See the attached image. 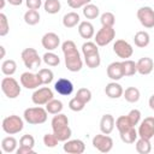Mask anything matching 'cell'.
<instances>
[{
    "label": "cell",
    "instance_id": "cell-1",
    "mask_svg": "<svg viewBox=\"0 0 154 154\" xmlns=\"http://www.w3.org/2000/svg\"><path fill=\"white\" fill-rule=\"evenodd\" d=\"M61 49H63V53L65 57V65H66L67 70L71 72L79 71L83 66V61H82V58L79 55V52L77 51L75 42L71 40L63 42Z\"/></svg>",
    "mask_w": 154,
    "mask_h": 154
},
{
    "label": "cell",
    "instance_id": "cell-12",
    "mask_svg": "<svg viewBox=\"0 0 154 154\" xmlns=\"http://www.w3.org/2000/svg\"><path fill=\"white\" fill-rule=\"evenodd\" d=\"M20 84L26 89H37L40 85H42L37 73H32L29 71L20 75Z\"/></svg>",
    "mask_w": 154,
    "mask_h": 154
},
{
    "label": "cell",
    "instance_id": "cell-31",
    "mask_svg": "<svg viewBox=\"0 0 154 154\" xmlns=\"http://www.w3.org/2000/svg\"><path fill=\"white\" fill-rule=\"evenodd\" d=\"M51 124H52V129L55 130V129H59V128H63V126L69 125V119H67V117L65 114L58 113V114H55L53 117Z\"/></svg>",
    "mask_w": 154,
    "mask_h": 154
},
{
    "label": "cell",
    "instance_id": "cell-16",
    "mask_svg": "<svg viewBox=\"0 0 154 154\" xmlns=\"http://www.w3.org/2000/svg\"><path fill=\"white\" fill-rule=\"evenodd\" d=\"M107 76L112 81H119L124 77V70L122 61H113L107 66Z\"/></svg>",
    "mask_w": 154,
    "mask_h": 154
},
{
    "label": "cell",
    "instance_id": "cell-28",
    "mask_svg": "<svg viewBox=\"0 0 154 154\" xmlns=\"http://www.w3.org/2000/svg\"><path fill=\"white\" fill-rule=\"evenodd\" d=\"M43 8L47 13L49 14H55L60 11L61 8V4L59 0H46L43 4Z\"/></svg>",
    "mask_w": 154,
    "mask_h": 154
},
{
    "label": "cell",
    "instance_id": "cell-2",
    "mask_svg": "<svg viewBox=\"0 0 154 154\" xmlns=\"http://www.w3.org/2000/svg\"><path fill=\"white\" fill-rule=\"evenodd\" d=\"M47 109L42 108L40 106L37 107H29L24 111V120L31 125H38V124H43L47 120Z\"/></svg>",
    "mask_w": 154,
    "mask_h": 154
},
{
    "label": "cell",
    "instance_id": "cell-27",
    "mask_svg": "<svg viewBox=\"0 0 154 154\" xmlns=\"http://www.w3.org/2000/svg\"><path fill=\"white\" fill-rule=\"evenodd\" d=\"M17 147V140L13 136H7L1 141V148L5 153H13Z\"/></svg>",
    "mask_w": 154,
    "mask_h": 154
},
{
    "label": "cell",
    "instance_id": "cell-23",
    "mask_svg": "<svg viewBox=\"0 0 154 154\" xmlns=\"http://www.w3.org/2000/svg\"><path fill=\"white\" fill-rule=\"evenodd\" d=\"M79 23V14L77 12H69L63 17V25L65 28H73Z\"/></svg>",
    "mask_w": 154,
    "mask_h": 154
},
{
    "label": "cell",
    "instance_id": "cell-17",
    "mask_svg": "<svg viewBox=\"0 0 154 154\" xmlns=\"http://www.w3.org/2000/svg\"><path fill=\"white\" fill-rule=\"evenodd\" d=\"M136 64H137V72L142 76L149 75L154 69V61L152 60V58L148 57L141 58Z\"/></svg>",
    "mask_w": 154,
    "mask_h": 154
},
{
    "label": "cell",
    "instance_id": "cell-49",
    "mask_svg": "<svg viewBox=\"0 0 154 154\" xmlns=\"http://www.w3.org/2000/svg\"><path fill=\"white\" fill-rule=\"evenodd\" d=\"M17 154H34L35 150L34 148H30V147H24V146H19V148L16 150Z\"/></svg>",
    "mask_w": 154,
    "mask_h": 154
},
{
    "label": "cell",
    "instance_id": "cell-42",
    "mask_svg": "<svg viewBox=\"0 0 154 154\" xmlns=\"http://www.w3.org/2000/svg\"><path fill=\"white\" fill-rule=\"evenodd\" d=\"M10 31V24L7 20L6 14L0 13V36H5L7 35Z\"/></svg>",
    "mask_w": 154,
    "mask_h": 154
},
{
    "label": "cell",
    "instance_id": "cell-3",
    "mask_svg": "<svg viewBox=\"0 0 154 154\" xmlns=\"http://www.w3.org/2000/svg\"><path fill=\"white\" fill-rule=\"evenodd\" d=\"M1 128L6 134L14 135V134H18V132H20L23 130L24 123H23V119L19 116L12 114V116H8V117L4 118Z\"/></svg>",
    "mask_w": 154,
    "mask_h": 154
},
{
    "label": "cell",
    "instance_id": "cell-47",
    "mask_svg": "<svg viewBox=\"0 0 154 154\" xmlns=\"http://www.w3.org/2000/svg\"><path fill=\"white\" fill-rule=\"evenodd\" d=\"M91 0H67V5L71 8H79V7H84L85 5L90 4Z\"/></svg>",
    "mask_w": 154,
    "mask_h": 154
},
{
    "label": "cell",
    "instance_id": "cell-13",
    "mask_svg": "<svg viewBox=\"0 0 154 154\" xmlns=\"http://www.w3.org/2000/svg\"><path fill=\"white\" fill-rule=\"evenodd\" d=\"M63 149L69 154H82L85 150V144L82 140H67Z\"/></svg>",
    "mask_w": 154,
    "mask_h": 154
},
{
    "label": "cell",
    "instance_id": "cell-51",
    "mask_svg": "<svg viewBox=\"0 0 154 154\" xmlns=\"http://www.w3.org/2000/svg\"><path fill=\"white\" fill-rule=\"evenodd\" d=\"M148 103H149V107H150V108L154 111V94H153V95L149 97V101H148Z\"/></svg>",
    "mask_w": 154,
    "mask_h": 154
},
{
    "label": "cell",
    "instance_id": "cell-33",
    "mask_svg": "<svg viewBox=\"0 0 154 154\" xmlns=\"http://www.w3.org/2000/svg\"><path fill=\"white\" fill-rule=\"evenodd\" d=\"M24 22L29 25H36L40 22V13L37 10H29L24 13Z\"/></svg>",
    "mask_w": 154,
    "mask_h": 154
},
{
    "label": "cell",
    "instance_id": "cell-24",
    "mask_svg": "<svg viewBox=\"0 0 154 154\" xmlns=\"http://www.w3.org/2000/svg\"><path fill=\"white\" fill-rule=\"evenodd\" d=\"M123 95H124V99L128 101V102H130V103H135V102H137L138 100H140V90L137 89V88H135V87H129V88H126L125 89V91L123 93Z\"/></svg>",
    "mask_w": 154,
    "mask_h": 154
},
{
    "label": "cell",
    "instance_id": "cell-48",
    "mask_svg": "<svg viewBox=\"0 0 154 154\" xmlns=\"http://www.w3.org/2000/svg\"><path fill=\"white\" fill-rule=\"evenodd\" d=\"M25 4L29 10H38L42 5V0H26Z\"/></svg>",
    "mask_w": 154,
    "mask_h": 154
},
{
    "label": "cell",
    "instance_id": "cell-5",
    "mask_svg": "<svg viewBox=\"0 0 154 154\" xmlns=\"http://www.w3.org/2000/svg\"><path fill=\"white\" fill-rule=\"evenodd\" d=\"M20 57H22V60H23L25 67H28L29 70L40 67V65H41V58L35 48H25L22 52Z\"/></svg>",
    "mask_w": 154,
    "mask_h": 154
},
{
    "label": "cell",
    "instance_id": "cell-32",
    "mask_svg": "<svg viewBox=\"0 0 154 154\" xmlns=\"http://www.w3.org/2000/svg\"><path fill=\"white\" fill-rule=\"evenodd\" d=\"M100 13V10L96 5L93 4H88L83 7V14L87 19H95Z\"/></svg>",
    "mask_w": 154,
    "mask_h": 154
},
{
    "label": "cell",
    "instance_id": "cell-52",
    "mask_svg": "<svg viewBox=\"0 0 154 154\" xmlns=\"http://www.w3.org/2000/svg\"><path fill=\"white\" fill-rule=\"evenodd\" d=\"M0 51H1L0 58H4V57H5V47H4V46H0Z\"/></svg>",
    "mask_w": 154,
    "mask_h": 154
},
{
    "label": "cell",
    "instance_id": "cell-6",
    "mask_svg": "<svg viewBox=\"0 0 154 154\" xmlns=\"http://www.w3.org/2000/svg\"><path fill=\"white\" fill-rule=\"evenodd\" d=\"M116 36V30L113 26H102L95 35V43L100 47L107 46L113 41Z\"/></svg>",
    "mask_w": 154,
    "mask_h": 154
},
{
    "label": "cell",
    "instance_id": "cell-9",
    "mask_svg": "<svg viewBox=\"0 0 154 154\" xmlns=\"http://www.w3.org/2000/svg\"><path fill=\"white\" fill-rule=\"evenodd\" d=\"M137 18L140 20V23L147 28H154V10L149 6H143L141 8L137 10Z\"/></svg>",
    "mask_w": 154,
    "mask_h": 154
},
{
    "label": "cell",
    "instance_id": "cell-35",
    "mask_svg": "<svg viewBox=\"0 0 154 154\" xmlns=\"http://www.w3.org/2000/svg\"><path fill=\"white\" fill-rule=\"evenodd\" d=\"M132 126H134V125L130 123L128 116H120V117H118L117 120H116V128L118 129L119 132H123V131H125V130H128V129H130V128H132Z\"/></svg>",
    "mask_w": 154,
    "mask_h": 154
},
{
    "label": "cell",
    "instance_id": "cell-39",
    "mask_svg": "<svg viewBox=\"0 0 154 154\" xmlns=\"http://www.w3.org/2000/svg\"><path fill=\"white\" fill-rule=\"evenodd\" d=\"M42 60H43L45 64H47L48 66H57V65H59V63H60L59 57H58L57 54H54L53 52H47V53H45L43 57H42Z\"/></svg>",
    "mask_w": 154,
    "mask_h": 154
},
{
    "label": "cell",
    "instance_id": "cell-29",
    "mask_svg": "<svg viewBox=\"0 0 154 154\" xmlns=\"http://www.w3.org/2000/svg\"><path fill=\"white\" fill-rule=\"evenodd\" d=\"M17 70V64L12 59H7L1 64V72L5 76H12Z\"/></svg>",
    "mask_w": 154,
    "mask_h": 154
},
{
    "label": "cell",
    "instance_id": "cell-18",
    "mask_svg": "<svg viewBox=\"0 0 154 154\" xmlns=\"http://www.w3.org/2000/svg\"><path fill=\"white\" fill-rule=\"evenodd\" d=\"M114 118L112 114H103L101 117V120H100V130L102 134H106V135H109L113 129H114Z\"/></svg>",
    "mask_w": 154,
    "mask_h": 154
},
{
    "label": "cell",
    "instance_id": "cell-40",
    "mask_svg": "<svg viewBox=\"0 0 154 154\" xmlns=\"http://www.w3.org/2000/svg\"><path fill=\"white\" fill-rule=\"evenodd\" d=\"M100 22L102 26H113L116 23V17L112 12H103L100 17Z\"/></svg>",
    "mask_w": 154,
    "mask_h": 154
},
{
    "label": "cell",
    "instance_id": "cell-26",
    "mask_svg": "<svg viewBox=\"0 0 154 154\" xmlns=\"http://www.w3.org/2000/svg\"><path fill=\"white\" fill-rule=\"evenodd\" d=\"M136 150L140 154H148V153H150V150H152L150 140L142 138V137L136 140Z\"/></svg>",
    "mask_w": 154,
    "mask_h": 154
},
{
    "label": "cell",
    "instance_id": "cell-45",
    "mask_svg": "<svg viewBox=\"0 0 154 154\" xmlns=\"http://www.w3.org/2000/svg\"><path fill=\"white\" fill-rule=\"evenodd\" d=\"M19 144H20V146H24V147L34 148V146H35V138H34L31 135H29V134L23 135V136L20 137V140H19Z\"/></svg>",
    "mask_w": 154,
    "mask_h": 154
},
{
    "label": "cell",
    "instance_id": "cell-37",
    "mask_svg": "<svg viewBox=\"0 0 154 154\" xmlns=\"http://www.w3.org/2000/svg\"><path fill=\"white\" fill-rule=\"evenodd\" d=\"M82 53H83V57H88V55L99 53L97 45H96L95 42H90V41L84 42V43L82 45Z\"/></svg>",
    "mask_w": 154,
    "mask_h": 154
},
{
    "label": "cell",
    "instance_id": "cell-22",
    "mask_svg": "<svg viewBox=\"0 0 154 154\" xmlns=\"http://www.w3.org/2000/svg\"><path fill=\"white\" fill-rule=\"evenodd\" d=\"M134 42L137 47L140 48H144L149 45L150 42V37H149V34L147 31H137L134 36Z\"/></svg>",
    "mask_w": 154,
    "mask_h": 154
},
{
    "label": "cell",
    "instance_id": "cell-7",
    "mask_svg": "<svg viewBox=\"0 0 154 154\" xmlns=\"http://www.w3.org/2000/svg\"><path fill=\"white\" fill-rule=\"evenodd\" d=\"M53 91L51 88L48 87H42V88H37L32 95H31V100L35 105L41 106V105H46L52 99H53Z\"/></svg>",
    "mask_w": 154,
    "mask_h": 154
},
{
    "label": "cell",
    "instance_id": "cell-11",
    "mask_svg": "<svg viewBox=\"0 0 154 154\" xmlns=\"http://www.w3.org/2000/svg\"><path fill=\"white\" fill-rule=\"evenodd\" d=\"M138 136L142 138L150 140L154 137V118L147 117L140 123V128L137 130Z\"/></svg>",
    "mask_w": 154,
    "mask_h": 154
},
{
    "label": "cell",
    "instance_id": "cell-8",
    "mask_svg": "<svg viewBox=\"0 0 154 154\" xmlns=\"http://www.w3.org/2000/svg\"><path fill=\"white\" fill-rule=\"evenodd\" d=\"M93 146H94V148H96L101 153H108L113 148V140L108 135L101 132L100 135L94 136Z\"/></svg>",
    "mask_w": 154,
    "mask_h": 154
},
{
    "label": "cell",
    "instance_id": "cell-15",
    "mask_svg": "<svg viewBox=\"0 0 154 154\" xmlns=\"http://www.w3.org/2000/svg\"><path fill=\"white\" fill-rule=\"evenodd\" d=\"M41 43H42V47L46 48L47 51H54L58 48L60 43V38L55 32H47L42 36Z\"/></svg>",
    "mask_w": 154,
    "mask_h": 154
},
{
    "label": "cell",
    "instance_id": "cell-21",
    "mask_svg": "<svg viewBox=\"0 0 154 154\" xmlns=\"http://www.w3.org/2000/svg\"><path fill=\"white\" fill-rule=\"evenodd\" d=\"M120 135V140L124 142V143H128V144H131V143H135L137 137H138V132L136 131L135 126L123 131V132H119Z\"/></svg>",
    "mask_w": 154,
    "mask_h": 154
},
{
    "label": "cell",
    "instance_id": "cell-4",
    "mask_svg": "<svg viewBox=\"0 0 154 154\" xmlns=\"http://www.w3.org/2000/svg\"><path fill=\"white\" fill-rule=\"evenodd\" d=\"M1 90L8 99H16L20 94V85L13 77H4L1 79Z\"/></svg>",
    "mask_w": 154,
    "mask_h": 154
},
{
    "label": "cell",
    "instance_id": "cell-14",
    "mask_svg": "<svg viewBox=\"0 0 154 154\" xmlns=\"http://www.w3.org/2000/svg\"><path fill=\"white\" fill-rule=\"evenodd\" d=\"M54 89L58 94H60L63 96H69L73 91V84L67 78H59L54 83Z\"/></svg>",
    "mask_w": 154,
    "mask_h": 154
},
{
    "label": "cell",
    "instance_id": "cell-20",
    "mask_svg": "<svg viewBox=\"0 0 154 154\" xmlns=\"http://www.w3.org/2000/svg\"><path fill=\"white\" fill-rule=\"evenodd\" d=\"M105 93H106V95H107L108 97H111V99H118V97H120V96L123 95L124 90H123L122 85L114 81V82H111V83H108V84L106 85Z\"/></svg>",
    "mask_w": 154,
    "mask_h": 154
},
{
    "label": "cell",
    "instance_id": "cell-34",
    "mask_svg": "<svg viewBox=\"0 0 154 154\" xmlns=\"http://www.w3.org/2000/svg\"><path fill=\"white\" fill-rule=\"evenodd\" d=\"M46 109L51 114H58L63 111V102L60 100L52 99L48 103H46Z\"/></svg>",
    "mask_w": 154,
    "mask_h": 154
},
{
    "label": "cell",
    "instance_id": "cell-36",
    "mask_svg": "<svg viewBox=\"0 0 154 154\" xmlns=\"http://www.w3.org/2000/svg\"><path fill=\"white\" fill-rule=\"evenodd\" d=\"M37 76H38V78H40L42 84H49L53 81V78H54L53 71L49 70V69H41V70H38Z\"/></svg>",
    "mask_w": 154,
    "mask_h": 154
},
{
    "label": "cell",
    "instance_id": "cell-30",
    "mask_svg": "<svg viewBox=\"0 0 154 154\" xmlns=\"http://www.w3.org/2000/svg\"><path fill=\"white\" fill-rule=\"evenodd\" d=\"M122 64H123V70H124V77L125 76H134L137 72V64L134 60L124 59L122 61Z\"/></svg>",
    "mask_w": 154,
    "mask_h": 154
},
{
    "label": "cell",
    "instance_id": "cell-10",
    "mask_svg": "<svg viewBox=\"0 0 154 154\" xmlns=\"http://www.w3.org/2000/svg\"><path fill=\"white\" fill-rule=\"evenodd\" d=\"M113 51L122 59H129L134 53L132 46L125 40H117L113 45Z\"/></svg>",
    "mask_w": 154,
    "mask_h": 154
},
{
    "label": "cell",
    "instance_id": "cell-46",
    "mask_svg": "<svg viewBox=\"0 0 154 154\" xmlns=\"http://www.w3.org/2000/svg\"><path fill=\"white\" fill-rule=\"evenodd\" d=\"M128 117H129L130 123L135 126V125H137V124L140 123V120H141V112H140L138 109H131V111L129 112Z\"/></svg>",
    "mask_w": 154,
    "mask_h": 154
},
{
    "label": "cell",
    "instance_id": "cell-25",
    "mask_svg": "<svg viewBox=\"0 0 154 154\" xmlns=\"http://www.w3.org/2000/svg\"><path fill=\"white\" fill-rule=\"evenodd\" d=\"M53 134L57 136V138H58L59 142H66L71 137L72 131H71L70 126L66 125V126H63V128H59V129L53 130Z\"/></svg>",
    "mask_w": 154,
    "mask_h": 154
},
{
    "label": "cell",
    "instance_id": "cell-19",
    "mask_svg": "<svg viewBox=\"0 0 154 154\" xmlns=\"http://www.w3.org/2000/svg\"><path fill=\"white\" fill-rule=\"evenodd\" d=\"M78 32L81 35L82 38H85V40H89L94 36L95 34V30H94V25L88 22V20H84V22H81L78 24Z\"/></svg>",
    "mask_w": 154,
    "mask_h": 154
},
{
    "label": "cell",
    "instance_id": "cell-50",
    "mask_svg": "<svg viewBox=\"0 0 154 154\" xmlns=\"http://www.w3.org/2000/svg\"><path fill=\"white\" fill-rule=\"evenodd\" d=\"M7 2L10 5H13V6H19V5H22L23 0H7Z\"/></svg>",
    "mask_w": 154,
    "mask_h": 154
},
{
    "label": "cell",
    "instance_id": "cell-38",
    "mask_svg": "<svg viewBox=\"0 0 154 154\" xmlns=\"http://www.w3.org/2000/svg\"><path fill=\"white\" fill-rule=\"evenodd\" d=\"M84 61H85V64H87V66L89 69H95V67H99L100 66L101 58H100V54L99 53H95V54L84 57Z\"/></svg>",
    "mask_w": 154,
    "mask_h": 154
},
{
    "label": "cell",
    "instance_id": "cell-53",
    "mask_svg": "<svg viewBox=\"0 0 154 154\" xmlns=\"http://www.w3.org/2000/svg\"><path fill=\"white\" fill-rule=\"evenodd\" d=\"M7 0H0V10H2L4 7H5V2H6Z\"/></svg>",
    "mask_w": 154,
    "mask_h": 154
},
{
    "label": "cell",
    "instance_id": "cell-44",
    "mask_svg": "<svg viewBox=\"0 0 154 154\" xmlns=\"http://www.w3.org/2000/svg\"><path fill=\"white\" fill-rule=\"evenodd\" d=\"M58 138L54 134H46L43 136V144L48 148H54L57 144H58Z\"/></svg>",
    "mask_w": 154,
    "mask_h": 154
},
{
    "label": "cell",
    "instance_id": "cell-43",
    "mask_svg": "<svg viewBox=\"0 0 154 154\" xmlns=\"http://www.w3.org/2000/svg\"><path fill=\"white\" fill-rule=\"evenodd\" d=\"M84 106H85V103L83 101H81L79 99H77L76 96L73 99H71L69 102V108L73 112H81L84 108Z\"/></svg>",
    "mask_w": 154,
    "mask_h": 154
},
{
    "label": "cell",
    "instance_id": "cell-41",
    "mask_svg": "<svg viewBox=\"0 0 154 154\" xmlns=\"http://www.w3.org/2000/svg\"><path fill=\"white\" fill-rule=\"evenodd\" d=\"M76 97L79 99L81 101H83L84 103H88L91 100V91L89 89H87V88H79L77 90Z\"/></svg>",
    "mask_w": 154,
    "mask_h": 154
}]
</instances>
